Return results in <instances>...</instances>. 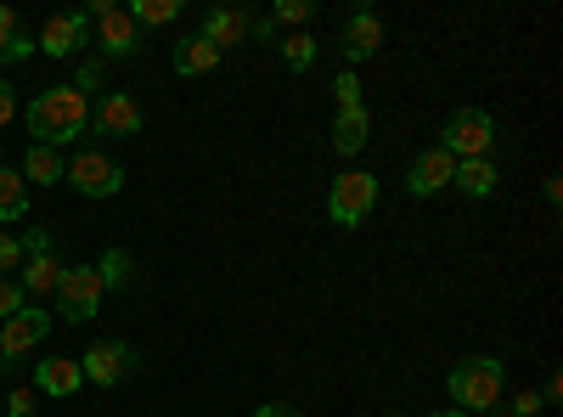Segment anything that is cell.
Here are the masks:
<instances>
[{"instance_id":"1","label":"cell","mask_w":563,"mask_h":417,"mask_svg":"<svg viewBox=\"0 0 563 417\" xmlns=\"http://www.w3.org/2000/svg\"><path fill=\"white\" fill-rule=\"evenodd\" d=\"M90 130V97H79L74 85H52V90H40L34 108H29V135H34V147H68L79 142V135Z\"/></svg>"},{"instance_id":"2","label":"cell","mask_w":563,"mask_h":417,"mask_svg":"<svg viewBox=\"0 0 563 417\" xmlns=\"http://www.w3.org/2000/svg\"><path fill=\"white\" fill-rule=\"evenodd\" d=\"M501 389H507V366H501L496 355H467V361L451 366V400H456V411H467V417L485 411V406H496Z\"/></svg>"},{"instance_id":"3","label":"cell","mask_w":563,"mask_h":417,"mask_svg":"<svg viewBox=\"0 0 563 417\" xmlns=\"http://www.w3.org/2000/svg\"><path fill=\"white\" fill-rule=\"evenodd\" d=\"M440 147L462 164V158H490V147H496V119L485 113V108H456L451 113V124H445V135H440Z\"/></svg>"},{"instance_id":"4","label":"cell","mask_w":563,"mask_h":417,"mask_svg":"<svg viewBox=\"0 0 563 417\" xmlns=\"http://www.w3.org/2000/svg\"><path fill=\"white\" fill-rule=\"evenodd\" d=\"M68 187H79V198H119L124 193V169L102 153V147H79L68 158Z\"/></svg>"},{"instance_id":"5","label":"cell","mask_w":563,"mask_h":417,"mask_svg":"<svg viewBox=\"0 0 563 417\" xmlns=\"http://www.w3.org/2000/svg\"><path fill=\"white\" fill-rule=\"evenodd\" d=\"M372 204H378V175H366V169H344L333 180V193H327V215H333V226H361L372 215Z\"/></svg>"},{"instance_id":"6","label":"cell","mask_w":563,"mask_h":417,"mask_svg":"<svg viewBox=\"0 0 563 417\" xmlns=\"http://www.w3.org/2000/svg\"><path fill=\"white\" fill-rule=\"evenodd\" d=\"M45 333H52V310L23 305L18 316H7L0 321V366H18L23 355H34L45 344Z\"/></svg>"},{"instance_id":"7","label":"cell","mask_w":563,"mask_h":417,"mask_svg":"<svg viewBox=\"0 0 563 417\" xmlns=\"http://www.w3.org/2000/svg\"><path fill=\"white\" fill-rule=\"evenodd\" d=\"M90 23H97V45L108 57H135L141 52V29L130 18V7H113V0H90Z\"/></svg>"},{"instance_id":"8","label":"cell","mask_w":563,"mask_h":417,"mask_svg":"<svg viewBox=\"0 0 563 417\" xmlns=\"http://www.w3.org/2000/svg\"><path fill=\"white\" fill-rule=\"evenodd\" d=\"M57 316L63 321H90L97 316V305H102V276H97V265H79V271H63V283H57Z\"/></svg>"},{"instance_id":"9","label":"cell","mask_w":563,"mask_h":417,"mask_svg":"<svg viewBox=\"0 0 563 417\" xmlns=\"http://www.w3.org/2000/svg\"><path fill=\"white\" fill-rule=\"evenodd\" d=\"M79 373H85L90 384L113 389V384H124V378L135 373V350H130L124 339H102V344H90V350L79 355Z\"/></svg>"},{"instance_id":"10","label":"cell","mask_w":563,"mask_h":417,"mask_svg":"<svg viewBox=\"0 0 563 417\" xmlns=\"http://www.w3.org/2000/svg\"><path fill=\"white\" fill-rule=\"evenodd\" d=\"M451 175H456V158L445 147H429V153H417L411 169H406V193L411 198H434L440 187H451Z\"/></svg>"},{"instance_id":"11","label":"cell","mask_w":563,"mask_h":417,"mask_svg":"<svg viewBox=\"0 0 563 417\" xmlns=\"http://www.w3.org/2000/svg\"><path fill=\"white\" fill-rule=\"evenodd\" d=\"M85 40H90V18L85 12H57L40 29V52L45 57H74V52H85Z\"/></svg>"},{"instance_id":"12","label":"cell","mask_w":563,"mask_h":417,"mask_svg":"<svg viewBox=\"0 0 563 417\" xmlns=\"http://www.w3.org/2000/svg\"><path fill=\"white\" fill-rule=\"evenodd\" d=\"M378 45H384V18L372 12V7H361V12L344 23V34H339V52H344V63L355 68V63H366V57H378Z\"/></svg>"},{"instance_id":"13","label":"cell","mask_w":563,"mask_h":417,"mask_svg":"<svg viewBox=\"0 0 563 417\" xmlns=\"http://www.w3.org/2000/svg\"><path fill=\"white\" fill-rule=\"evenodd\" d=\"M254 34V12H238V7H214L209 18H203V40L214 45V52L225 57L231 45H243Z\"/></svg>"},{"instance_id":"14","label":"cell","mask_w":563,"mask_h":417,"mask_svg":"<svg viewBox=\"0 0 563 417\" xmlns=\"http://www.w3.org/2000/svg\"><path fill=\"white\" fill-rule=\"evenodd\" d=\"M79 361L74 355H45L40 366H34V389L40 395H52V400H68V395H79Z\"/></svg>"},{"instance_id":"15","label":"cell","mask_w":563,"mask_h":417,"mask_svg":"<svg viewBox=\"0 0 563 417\" xmlns=\"http://www.w3.org/2000/svg\"><path fill=\"white\" fill-rule=\"evenodd\" d=\"M90 124H97L102 135H135V130H141V108L124 97V90H108L102 108L90 113Z\"/></svg>"},{"instance_id":"16","label":"cell","mask_w":563,"mask_h":417,"mask_svg":"<svg viewBox=\"0 0 563 417\" xmlns=\"http://www.w3.org/2000/svg\"><path fill=\"white\" fill-rule=\"evenodd\" d=\"M63 260L57 254H29V265L18 271V283H23V294L29 299H45V294H57V283H63Z\"/></svg>"},{"instance_id":"17","label":"cell","mask_w":563,"mask_h":417,"mask_svg":"<svg viewBox=\"0 0 563 417\" xmlns=\"http://www.w3.org/2000/svg\"><path fill=\"white\" fill-rule=\"evenodd\" d=\"M451 187H456L462 198H490V193H496V164H490V158H462L456 175H451Z\"/></svg>"},{"instance_id":"18","label":"cell","mask_w":563,"mask_h":417,"mask_svg":"<svg viewBox=\"0 0 563 417\" xmlns=\"http://www.w3.org/2000/svg\"><path fill=\"white\" fill-rule=\"evenodd\" d=\"M366 142H372V113H366V108H350V113H339V119H333V147H339L344 158H350V153H361Z\"/></svg>"},{"instance_id":"19","label":"cell","mask_w":563,"mask_h":417,"mask_svg":"<svg viewBox=\"0 0 563 417\" xmlns=\"http://www.w3.org/2000/svg\"><path fill=\"white\" fill-rule=\"evenodd\" d=\"M63 175H68V164H63V153H57V147H34V142H29L23 180H34V187H57Z\"/></svg>"},{"instance_id":"20","label":"cell","mask_w":563,"mask_h":417,"mask_svg":"<svg viewBox=\"0 0 563 417\" xmlns=\"http://www.w3.org/2000/svg\"><path fill=\"white\" fill-rule=\"evenodd\" d=\"M214 63H220V52H214L203 34H186V40L175 45V74H186V79H192V74H209Z\"/></svg>"},{"instance_id":"21","label":"cell","mask_w":563,"mask_h":417,"mask_svg":"<svg viewBox=\"0 0 563 417\" xmlns=\"http://www.w3.org/2000/svg\"><path fill=\"white\" fill-rule=\"evenodd\" d=\"M23 215H29V180L23 169L0 164V220H23Z\"/></svg>"},{"instance_id":"22","label":"cell","mask_w":563,"mask_h":417,"mask_svg":"<svg viewBox=\"0 0 563 417\" xmlns=\"http://www.w3.org/2000/svg\"><path fill=\"white\" fill-rule=\"evenodd\" d=\"M97 276H102V294H108V288H130V283H135V260H130L124 249H108L102 265H97Z\"/></svg>"},{"instance_id":"23","label":"cell","mask_w":563,"mask_h":417,"mask_svg":"<svg viewBox=\"0 0 563 417\" xmlns=\"http://www.w3.org/2000/svg\"><path fill=\"white\" fill-rule=\"evenodd\" d=\"M316 52H321V45L310 40V29H299V34H288V40H282V63H288L294 74H310Z\"/></svg>"},{"instance_id":"24","label":"cell","mask_w":563,"mask_h":417,"mask_svg":"<svg viewBox=\"0 0 563 417\" xmlns=\"http://www.w3.org/2000/svg\"><path fill=\"white\" fill-rule=\"evenodd\" d=\"M135 29H158V23H175L180 18V0H135L130 7Z\"/></svg>"},{"instance_id":"25","label":"cell","mask_w":563,"mask_h":417,"mask_svg":"<svg viewBox=\"0 0 563 417\" xmlns=\"http://www.w3.org/2000/svg\"><path fill=\"white\" fill-rule=\"evenodd\" d=\"M333 97H339V113H350V108H366V102H361V79H355V68H344V74L333 79Z\"/></svg>"},{"instance_id":"26","label":"cell","mask_w":563,"mask_h":417,"mask_svg":"<svg viewBox=\"0 0 563 417\" xmlns=\"http://www.w3.org/2000/svg\"><path fill=\"white\" fill-rule=\"evenodd\" d=\"M271 18H276V23H299V29H305V23L316 18V0H276V12H271Z\"/></svg>"},{"instance_id":"27","label":"cell","mask_w":563,"mask_h":417,"mask_svg":"<svg viewBox=\"0 0 563 417\" xmlns=\"http://www.w3.org/2000/svg\"><path fill=\"white\" fill-rule=\"evenodd\" d=\"M23 305H29L23 283H18V276H0V321H7V316H18Z\"/></svg>"},{"instance_id":"28","label":"cell","mask_w":563,"mask_h":417,"mask_svg":"<svg viewBox=\"0 0 563 417\" xmlns=\"http://www.w3.org/2000/svg\"><path fill=\"white\" fill-rule=\"evenodd\" d=\"M23 57H34V34H29V29H18V34H12V45L0 52V63H23Z\"/></svg>"},{"instance_id":"29","label":"cell","mask_w":563,"mask_h":417,"mask_svg":"<svg viewBox=\"0 0 563 417\" xmlns=\"http://www.w3.org/2000/svg\"><path fill=\"white\" fill-rule=\"evenodd\" d=\"M23 265V249H18V238H12V231H0V276H7V271H18Z\"/></svg>"},{"instance_id":"30","label":"cell","mask_w":563,"mask_h":417,"mask_svg":"<svg viewBox=\"0 0 563 417\" xmlns=\"http://www.w3.org/2000/svg\"><path fill=\"white\" fill-rule=\"evenodd\" d=\"M18 249H23V260H29V254H52V238H45L40 226H29L23 238H18Z\"/></svg>"},{"instance_id":"31","label":"cell","mask_w":563,"mask_h":417,"mask_svg":"<svg viewBox=\"0 0 563 417\" xmlns=\"http://www.w3.org/2000/svg\"><path fill=\"white\" fill-rule=\"evenodd\" d=\"M7 417H34V389H12L7 395Z\"/></svg>"},{"instance_id":"32","label":"cell","mask_w":563,"mask_h":417,"mask_svg":"<svg viewBox=\"0 0 563 417\" xmlns=\"http://www.w3.org/2000/svg\"><path fill=\"white\" fill-rule=\"evenodd\" d=\"M12 119H18V90H12L7 79H0V130H7Z\"/></svg>"},{"instance_id":"33","label":"cell","mask_w":563,"mask_h":417,"mask_svg":"<svg viewBox=\"0 0 563 417\" xmlns=\"http://www.w3.org/2000/svg\"><path fill=\"white\" fill-rule=\"evenodd\" d=\"M23 23H18V12L12 7H0V52H7V45H12V34H18Z\"/></svg>"},{"instance_id":"34","label":"cell","mask_w":563,"mask_h":417,"mask_svg":"<svg viewBox=\"0 0 563 417\" xmlns=\"http://www.w3.org/2000/svg\"><path fill=\"white\" fill-rule=\"evenodd\" d=\"M90 85H102V63H85V68H79V85H74V90H79V97H85Z\"/></svg>"},{"instance_id":"35","label":"cell","mask_w":563,"mask_h":417,"mask_svg":"<svg viewBox=\"0 0 563 417\" xmlns=\"http://www.w3.org/2000/svg\"><path fill=\"white\" fill-rule=\"evenodd\" d=\"M536 406H541V395H536V389H525L519 400H512V411H519V417H536Z\"/></svg>"},{"instance_id":"36","label":"cell","mask_w":563,"mask_h":417,"mask_svg":"<svg viewBox=\"0 0 563 417\" xmlns=\"http://www.w3.org/2000/svg\"><path fill=\"white\" fill-rule=\"evenodd\" d=\"M254 417H299V411H294V406H282V400H276V406H260Z\"/></svg>"},{"instance_id":"37","label":"cell","mask_w":563,"mask_h":417,"mask_svg":"<svg viewBox=\"0 0 563 417\" xmlns=\"http://www.w3.org/2000/svg\"><path fill=\"white\" fill-rule=\"evenodd\" d=\"M434 417H467V411H456V406H440V411H434Z\"/></svg>"}]
</instances>
